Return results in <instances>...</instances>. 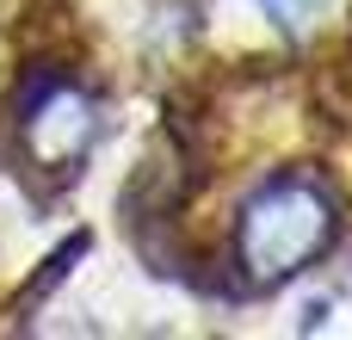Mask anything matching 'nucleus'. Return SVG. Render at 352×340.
Instances as JSON below:
<instances>
[{
	"instance_id": "obj_2",
	"label": "nucleus",
	"mask_w": 352,
	"mask_h": 340,
	"mask_svg": "<svg viewBox=\"0 0 352 340\" xmlns=\"http://www.w3.org/2000/svg\"><path fill=\"white\" fill-rule=\"evenodd\" d=\"M93 130H99V111H93V99L74 93V87H50V93L31 99V111H25V149H31L37 167H74V161L87 155Z\"/></svg>"
},
{
	"instance_id": "obj_3",
	"label": "nucleus",
	"mask_w": 352,
	"mask_h": 340,
	"mask_svg": "<svg viewBox=\"0 0 352 340\" xmlns=\"http://www.w3.org/2000/svg\"><path fill=\"white\" fill-rule=\"evenodd\" d=\"M266 6V19L278 25V31H316L340 0H260Z\"/></svg>"
},
{
	"instance_id": "obj_1",
	"label": "nucleus",
	"mask_w": 352,
	"mask_h": 340,
	"mask_svg": "<svg viewBox=\"0 0 352 340\" xmlns=\"http://www.w3.org/2000/svg\"><path fill=\"white\" fill-rule=\"evenodd\" d=\"M334 229H340V217H334V198L322 186H309V180H272L241 211V260H248V273L260 285H285L309 260L328 254Z\"/></svg>"
}]
</instances>
